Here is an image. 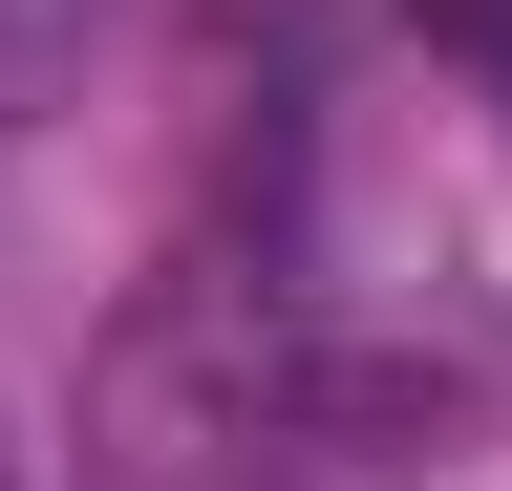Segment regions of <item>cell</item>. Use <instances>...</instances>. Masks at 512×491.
Wrapping results in <instances>:
<instances>
[{
    "instance_id": "1",
    "label": "cell",
    "mask_w": 512,
    "mask_h": 491,
    "mask_svg": "<svg viewBox=\"0 0 512 491\" xmlns=\"http://www.w3.org/2000/svg\"><path fill=\"white\" fill-rule=\"evenodd\" d=\"M299 449H320V385L256 278H171L86 385V491H299Z\"/></svg>"
},
{
    "instance_id": "2",
    "label": "cell",
    "mask_w": 512,
    "mask_h": 491,
    "mask_svg": "<svg viewBox=\"0 0 512 491\" xmlns=\"http://www.w3.org/2000/svg\"><path fill=\"white\" fill-rule=\"evenodd\" d=\"M406 22H427V43H448V65H470V86L512 107V0H406Z\"/></svg>"
}]
</instances>
